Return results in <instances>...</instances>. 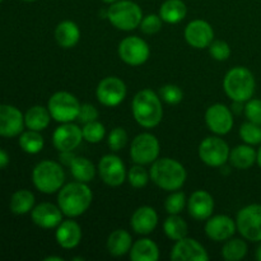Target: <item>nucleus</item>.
I'll use <instances>...</instances> for the list:
<instances>
[{
    "mask_svg": "<svg viewBox=\"0 0 261 261\" xmlns=\"http://www.w3.org/2000/svg\"><path fill=\"white\" fill-rule=\"evenodd\" d=\"M76 155L74 154L73 150H69V152H60V155H59V160H60V163H63L64 166H70V163L73 162V160Z\"/></svg>",
    "mask_w": 261,
    "mask_h": 261,
    "instance_id": "45",
    "label": "nucleus"
},
{
    "mask_svg": "<svg viewBox=\"0 0 261 261\" xmlns=\"http://www.w3.org/2000/svg\"><path fill=\"white\" fill-rule=\"evenodd\" d=\"M98 119V111L96 107L91 103H84L81 106V111L78 115V121L82 124H88V122L96 121Z\"/></svg>",
    "mask_w": 261,
    "mask_h": 261,
    "instance_id": "44",
    "label": "nucleus"
},
{
    "mask_svg": "<svg viewBox=\"0 0 261 261\" xmlns=\"http://www.w3.org/2000/svg\"><path fill=\"white\" fill-rule=\"evenodd\" d=\"M22 2H28V3H31V2H36V0H22Z\"/></svg>",
    "mask_w": 261,
    "mask_h": 261,
    "instance_id": "51",
    "label": "nucleus"
},
{
    "mask_svg": "<svg viewBox=\"0 0 261 261\" xmlns=\"http://www.w3.org/2000/svg\"><path fill=\"white\" fill-rule=\"evenodd\" d=\"M257 152L249 144L237 145L229 153V162L237 170H247L256 162Z\"/></svg>",
    "mask_w": 261,
    "mask_h": 261,
    "instance_id": "27",
    "label": "nucleus"
},
{
    "mask_svg": "<svg viewBox=\"0 0 261 261\" xmlns=\"http://www.w3.org/2000/svg\"><path fill=\"white\" fill-rule=\"evenodd\" d=\"M83 139V133L78 125L73 122H64L56 127L53 134V144L59 152L74 150L81 145Z\"/></svg>",
    "mask_w": 261,
    "mask_h": 261,
    "instance_id": "15",
    "label": "nucleus"
},
{
    "mask_svg": "<svg viewBox=\"0 0 261 261\" xmlns=\"http://www.w3.org/2000/svg\"><path fill=\"white\" fill-rule=\"evenodd\" d=\"M31 217L36 226L45 229L56 228L63 222V212L53 203H41L31 212Z\"/></svg>",
    "mask_w": 261,
    "mask_h": 261,
    "instance_id": "20",
    "label": "nucleus"
},
{
    "mask_svg": "<svg viewBox=\"0 0 261 261\" xmlns=\"http://www.w3.org/2000/svg\"><path fill=\"white\" fill-rule=\"evenodd\" d=\"M117 53H119L120 59L125 64L132 66H139L149 59L150 48L143 38L138 37V36H130V37H125L120 42Z\"/></svg>",
    "mask_w": 261,
    "mask_h": 261,
    "instance_id": "11",
    "label": "nucleus"
},
{
    "mask_svg": "<svg viewBox=\"0 0 261 261\" xmlns=\"http://www.w3.org/2000/svg\"><path fill=\"white\" fill-rule=\"evenodd\" d=\"M126 178L133 188L142 189L144 188V186H147L148 181H149L150 178V175L147 172V170H145L142 165H137V163H135V165L127 171Z\"/></svg>",
    "mask_w": 261,
    "mask_h": 261,
    "instance_id": "37",
    "label": "nucleus"
},
{
    "mask_svg": "<svg viewBox=\"0 0 261 261\" xmlns=\"http://www.w3.org/2000/svg\"><path fill=\"white\" fill-rule=\"evenodd\" d=\"M103 3H106V4H112V3H116L119 2V0H102Z\"/></svg>",
    "mask_w": 261,
    "mask_h": 261,
    "instance_id": "50",
    "label": "nucleus"
},
{
    "mask_svg": "<svg viewBox=\"0 0 261 261\" xmlns=\"http://www.w3.org/2000/svg\"><path fill=\"white\" fill-rule=\"evenodd\" d=\"M160 97L168 105H178L184 98L182 89L175 84H166L160 89Z\"/></svg>",
    "mask_w": 261,
    "mask_h": 261,
    "instance_id": "40",
    "label": "nucleus"
},
{
    "mask_svg": "<svg viewBox=\"0 0 261 261\" xmlns=\"http://www.w3.org/2000/svg\"><path fill=\"white\" fill-rule=\"evenodd\" d=\"M240 137L249 145L261 144V125L251 121L245 122L240 127Z\"/></svg>",
    "mask_w": 261,
    "mask_h": 261,
    "instance_id": "35",
    "label": "nucleus"
},
{
    "mask_svg": "<svg viewBox=\"0 0 261 261\" xmlns=\"http://www.w3.org/2000/svg\"><path fill=\"white\" fill-rule=\"evenodd\" d=\"M208 48L212 58L217 61H226L231 56V47L226 41L214 40Z\"/></svg>",
    "mask_w": 261,
    "mask_h": 261,
    "instance_id": "42",
    "label": "nucleus"
},
{
    "mask_svg": "<svg viewBox=\"0 0 261 261\" xmlns=\"http://www.w3.org/2000/svg\"><path fill=\"white\" fill-rule=\"evenodd\" d=\"M256 88L255 76L245 66L232 68L223 79V89L233 102H247L252 98Z\"/></svg>",
    "mask_w": 261,
    "mask_h": 261,
    "instance_id": "4",
    "label": "nucleus"
},
{
    "mask_svg": "<svg viewBox=\"0 0 261 261\" xmlns=\"http://www.w3.org/2000/svg\"><path fill=\"white\" fill-rule=\"evenodd\" d=\"M188 211L190 217L196 221H206L214 211V199L208 191L196 190L188 200Z\"/></svg>",
    "mask_w": 261,
    "mask_h": 261,
    "instance_id": "21",
    "label": "nucleus"
},
{
    "mask_svg": "<svg viewBox=\"0 0 261 261\" xmlns=\"http://www.w3.org/2000/svg\"><path fill=\"white\" fill-rule=\"evenodd\" d=\"M171 260L173 261H208L209 255L203 245L194 239L184 237L176 241L171 251Z\"/></svg>",
    "mask_w": 261,
    "mask_h": 261,
    "instance_id": "16",
    "label": "nucleus"
},
{
    "mask_svg": "<svg viewBox=\"0 0 261 261\" xmlns=\"http://www.w3.org/2000/svg\"><path fill=\"white\" fill-rule=\"evenodd\" d=\"M186 196L182 191H172L170 196L166 199L165 208L168 214H180L186 205Z\"/></svg>",
    "mask_w": 261,
    "mask_h": 261,
    "instance_id": "39",
    "label": "nucleus"
},
{
    "mask_svg": "<svg viewBox=\"0 0 261 261\" xmlns=\"http://www.w3.org/2000/svg\"><path fill=\"white\" fill-rule=\"evenodd\" d=\"M53 119L48 109L43 106H33L27 110L24 114V125L27 129L42 132L50 125V120Z\"/></svg>",
    "mask_w": 261,
    "mask_h": 261,
    "instance_id": "29",
    "label": "nucleus"
},
{
    "mask_svg": "<svg viewBox=\"0 0 261 261\" xmlns=\"http://www.w3.org/2000/svg\"><path fill=\"white\" fill-rule=\"evenodd\" d=\"M98 173L101 180L111 188L122 185L126 180V168L121 158L115 154H106L98 163Z\"/></svg>",
    "mask_w": 261,
    "mask_h": 261,
    "instance_id": "13",
    "label": "nucleus"
},
{
    "mask_svg": "<svg viewBox=\"0 0 261 261\" xmlns=\"http://www.w3.org/2000/svg\"><path fill=\"white\" fill-rule=\"evenodd\" d=\"M82 133H83V139L86 142L96 144V143H99L103 139L105 135H106V129H105L103 124L96 120V121L84 124Z\"/></svg>",
    "mask_w": 261,
    "mask_h": 261,
    "instance_id": "36",
    "label": "nucleus"
},
{
    "mask_svg": "<svg viewBox=\"0 0 261 261\" xmlns=\"http://www.w3.org/2000/svg\"><path fill=\"white\" fill-rule=\"evenodd\" d=\"M129 254L133 261H157L160 259V249L157 244L149 239L135 241Z\"/></svg>",
    "mask_w": 261,
    "mask_h": 261,
    "instance_id": "25",
    "label": "nucleus"
},
{
    "mask_svg": "<svg viewBox=\"0 0 261 261\" xmlns=\"http://www.w3.org/2000/svg\"><path fill=\"white\" fill-rule=\"evenodd\" d=\"M56 241L63 249H75L82 241V228L75 221H63L56 227Z\"/></svg>",
    "mask_w": 261,
    "mask_h": 261,
    "instance_id": "23",
    "label": "nucleus"
},
{
    "mask_svg": "<svg viewBox=\"0 0 261 261\" xmlns=\"http://www.w3.org/2000/svg\"><path fill=\"white\" fill-rule=\"evenodd\" d=\"M126 86L117 76H106L98 83L96 89L97 99L106 107L119 106L126 97Z\"/></svg>",
    "mask_w": 261,
    "mask_h": 261,
    "instance_id": "12",
    "label": "nucleus"
},
{
    "mask_svg": "<svg viewBox=\"0 0 261 261\" xmlns=\"http://www.w3.org/2000/svg\"><path fill=\"white\" fill-rule=\"evenodd\" d=\"M127 133L124 127H115L111 130L107 138V145L114 152H119V150L124 149L125 145L127 144Z\"/></svg>",
    "mask_w": 261,
    "mask_h": 261,
    "instance_id": "38",
    "label": "nucleus"
},
{
    "mask_svg": "<svg viewBox=\"0 0 261 261\" xmlns=\"http://www.w3.org/2000/svg\"><path fill=\"white\" fill-rule=\"evenodd\" d=\"M45 140L40 134V132L36 130H30L23 132L19 137V147L28 154H37L43 149Z\"/></svg>",
    "mask_w": 261,
    "mask_h": 261,
    "instance_id": "33",
    "label": "nucleus"
},
{
    "mask_svg": "<svg viewBox=\"0 0 261 261\" xmlns=\"http://www.w3.org/2000/svg\"><path fill=\"white\" fill-rule=\"evenodd\" d=\"M247 254V244L241 239H229L222 249V256L227 261H240Z\"/></svg>",
    "mask_w": 261,
    "mask_h": 261,
    "instance_id": "34",
    "label": "nucleus"
},
{
    "mask_svg": "<svg viewBox=\"0 0 261 261\" xmlns=\"http://www.w3.org/2000/svg\"><path fill=\"white\" fill-rule=\"evenodd\" d=\"M71 176L79 182L88 184L96 176V167L89 160L84 157H75L69 166Z\"/></svg>",
    "mask_w": 261,
    "mask_h": 261,
    "instance_id": "30",
    "label": "nucleus"
},
{
    "mask_svg": "<svg viewBox=\"0 0 261 261\" xmlns=\"http://www.w3.org/2000/svg\"><path fill=\"white\" fill-rule=\"evenodd\" d=\"M24 127V116L22 112L10 105H0V137L14 138L22 134Z\"/></svg>",
    "mask_w": 261,
    "mask_h": 261,
    "instance_id": "18",
    "label": "nucleus"
},
{
    "mask_svg": "<svg viewBox=\"0 0 261 261\" xmlns=\"http://www.w3.org/2000/svg\"><path fill=\"white\" fill-rule=\"evenodd\" d=\"M185 40L191 47L198 50L209 47L214 41L213 27L206 20H191L185 28Z\"/></svg>",
    "mask_w": 261,
    "mask_h": 261,
    "instance_id": "17",
    "label": "nucleus"
},
{
    "mask_svg": "<svg viewBox=\"0 0 261 261\" xmlns=\"http://www.w3.org/2000/svg\"><path fill=\"white\" fill-rule=\"evenodd\" d=\"M160 155V142L150 133H142L133 139L130 157L137 165H152Z\"/></svg>",
    "mask_w": 261,
    "mask_h": 261,
    "instance_id": "8",
    "label": "nucleus"
},
{
    "mask_svg": "<svg viewBox=\"0 0 261 261\" xmlns=\"http://www.w3.org/2000/svg\"><path fill=\"white\" fill-rule=\"evenodd\" d=\"M236 222L228 216L219 214L206 219L205 233L211 240L216 242H223L233 237L236 232Z\"/></svg>",
    "mask_w": 261,
    "mask_h": 261,
    "instance_id": "19",
    "label": "nucleus"
},
{
    "mask_svg": "<svg viewBox=\"0 0 261 261\" xmlns=\"http://www.w3.org/2000/svg\"><path fill=\"white\" fill-rule=\"evenodd\" d=\"M188 14V7L182 0H166L160 8V17L168 24L180 23Z\"/></svg>",
    "mask_w": 261,
    "mask_h": 261,
    "instance_id": "28",
    "label": "nucleus"
},
{
    "mask_svg": "<svg viewBox=\"0 0 261 261\" xmlns=\"http://www.w3.org/2000/svg\"><path fill=\"white\" fill-rule=\"evenodd\" d=\"M150 180L166 191L180 190L186 182L188 173L178 161L172 158H158L152 163L149 171Z\"/></svg>",
    "mask_w": 261,
    "mask_h": 261,
    "instance_id": "3",
    "label": "nucleus"
},
{
    "mask_svg": "<svg viewBox=\"0 0 261 261\" xmlns=\"http://www.w3.org/2000/svg\"><path fill=\"white\" fill-rule=\"evenodd\" d=\"M256 162H257V165L260 166V168H261V147L259 148V150H257V158H256Z\"/></svg>",
    "mask_w": 261,
    "mask_h": 261,
    "instance_id": "49",
    "label": "nucleus"
},
{
    "mask_svg": "<svg viewBox=\"0 0 261 261\" xmlns=\"http://www.w3.org/2000/svg\"><path fill=\"white\" fill-rule=\"evenodd\" d=\"M3 2V0H0V3H2Z\"/></svg>",
    "mask_w": 261,
    "mask_h": 261,
    "instance_id": "52",
    "label": "nucleus"
},
{
    "mask_svg": "<svg viewBox=\"0 0 261 261\" xmlns=\"http://www.w3.org/2000/svg\"><path fill=\"white\" fill-rule=\"evenodd\" d=\"M106 17L115 28L127 32L139 27L143 19V12L135 2L119 0L110 4Z\"/></svg>",
    "mask_w": 261,
    "mask_h": 261,
    "instance_id": "6",
    "label": "nucleus"
},
{
    "mask_svg": "<svg viewBox=\"0 0 261 261\" xmlns=\"http://www.w3.org/2000/svg\"><path fill=\"white\" fill-rule=\"evenodd\" d=\"M256 259L259 260V261H261V241H260L259 247H257V249H256Z\"/></svg>",
    "mask_w": 261,
    "mask_h": 261,
    "instance_id": "48",
    "label": "nucleus"
},
{
    "mask_svg": "<svg viewBox=\"0 0 261 261\" xmlns=\"http://www.w3.org/2000/svg\"><path fill=\"white\" fill-rule=\"evenodd\" d=\"M162 18L160 17V14H148L145 17H143L142 22H140V30L144 35H155L161 31L162 28Z\"/></svg>",
    "mask_w": 261,
    "mask_h": 261,
    "instance_id": "41",
    "label": "nucleus"
},
{
    "mask_svg": "<svg viewBox=\"0 0 261 261\" xmlns=\"http://www.w3.org/2000/svg\"><path fill=\"white\" fill-rule=\"evenodd\" d=\"M9 165V155L4 149L0 148V168H4Z\"/></svg>",
    "mask_w": 261,
    "mask_h": 261,
    "instance_id": "46",
    "label": "nucleus"
},
{
    "mask_svg": "<svg viewBox=\"0 0 261 261\" xmlns=\"http://www.w3.org/2000/svg\"><path fill=\"white\" fill-rule=\"evenodd\" d=\"M133 246L132 234L125 229H116L107 239V250L112 256H124Z\"/></svg>",
    "mask_w": 261,
    "mask_h": 261,
    "instance_id": "26",
    "label": "nucleus"
},
{
    "mask_svg": "<svg viewBox=\"0 0 261 261\" xmlns=\"http://www.w3.org/2000/svg\"><path fill=\"white\" fill-rule=\"evenodd\" d=\"M81 106L78 98L69 92H56L50 97L47 103V109L50 111L51 117L55 121L73 122L78 119Z\"/></svg>",
    "mask_w": 261,
    "mask_h": 261,
    "instance_id": "7",
    "label": "nucleus"
},
{
    "mask_svg": "<svg viewBox=\"0 0 261 261\" xmlns=\"http://www.w3.org/2000/svg\"><path fill=\"white\" fill-rule=\"evenodd\" d=\"M236 226L244 239L252 242L261 241V205L251 204L239 212Z\"/></svg>",
    "mask_w": 261,
    "mask_h": 261,
    "instance_id": "9",
    "label": "nucleus"
},
{
    "mask_svg": "<svg viewBox=\"0 0 261 261\" xmlns=\"http://www.w3.org/2000/svg\"><path fill=\"white\" fill-rule=\"evenodd\" d=\"M93 200V193L84 182H70L59 190L58 205L64 216L75 218L86 213Z\"/></svg>",
    "mask_w": 261,
    "mask_h": 261,
    "instance_id": "1",
    "label": "nucleus"
},
{
    "mask_svg": "<svg viewBox=\"0 0 261 261\" xmlns=\"http://www.w3.org/2000/svg\"><path fill=\"white\" fill-rule=\"evenodd\" d=\"M199 158L209 167H222L229 160L228 144L218 137H208L199 145Z\"/></svg>",
    "mask_w": 261,
    "mask_h": 261,
    "instance_id": "10",
    "label": "nucleus"
},
{
    "mask_svg": "<svg viewBox=\"0 0 261 261\" xmlns=\"http://www.w3.org/2000/svg\"><path fill=\"white\" fill-rule=\"evenodd\" d=\"M163 231L168 239L172 241H178L188 236L189 227L185 219L181 218L178 214H170V217L163 223Z\"/></svg>",
    "mask_w": 261,
    "mask_h": 261,
    "instance_id": "32",
    "label": "nucleus"
},
{
    "mask_svg": "<svg viewBox=\"0 0 261 261\" xmlns=\"http://www.w3.org/2000/svg\"><path fill=\"white\" fill-rule=\"evenodd\" d=\"M55 40L63 48H71L81 40V30L73 20H63L56 25Z\"/></svg>",
    "mask_w": 261,
    "mask_h": 261,
    "instance_id": "24",
    "label": "nucleus"
},
{
    "mask_svg": "<svg viewBox=\"0 0 261 261\" xmlns=\"http://www.w3.org/2000/svg\"><path fill=\"white\" fill-rule=\"evenodd\" d=\"M10 211L17 216H23L32 212L35 206V195L30 190L15 191L10 199Z\"/></svg>",
    "mask_w": 261,
    "mask_h": 261,
    "instance_id": "31",
    "label": "nucleus"
},
{
    "mask_svg": "<svg viewBox=\"0 0 261 261\" xmlns=\"http://www.w3.org/2000/svg\"><path fill=\"white\" fill-rule=\"evenodd\" d=\"M158 224V214L154 208L152 206H140L133 213L132 219H130V226L134 229L135 233L138 234H147L152 233Z\"/></svg>",
    "mask_w": 261,
    "mask_h": 261,
    "instance_id": "22",
    "label": "nucleus"
},
{
    "mask_svg": "<svg viewBox=\"0 0 261 261\" xmlns=\"http://www.w3.org/2000/svg\"><path fill=\"white\" fill-rule=\"evenodd\" d=\"M45 261H64V259L60 256H48L45 257Z\"/></svg>",
    "mask_w": 261,
    "mask_h": 261,
    "instance_id": "47",
    "label": "nucleus"
},
{
    "mask_svg": "<svg viewBox=\"0 0 261 261\" xmlns=\"http://www.w3.org/2000/svg\"><path fill=\"white\" fill-rule=\"evenodd\" d=\"M133 116L140 126L152 129L160 125L163 117L161 97L152 89H142L133 98Z\"/></svg>",
    "mask_w": 261,
    "mask_h": 261,
    "instance_id": "2",
    "label": "nucleus"
},
{
    "mask_svg": "<svg viewBox=\"0 0 261 261\" xmlns=\"http://www.w3.org/2000/svg\"><path fill=\"white\" fill-rule=\"evenodd\" d=\"M205 122L212 133L217 135H226L233 127V115L226 105H212L205 112Z\"/></svg>",
    "mask_w": 261,
    "mask_h": 261,
    "instance_id": "14",
    "label": "nucleus"
},
{
    "mask_svg": "<svg viewBox=\"0 0 261 261\" xmlns=\"http://www.w3.org/2000/svg\"><path fill=\"white\" fill-rule=\"evenodd\" d=\"M32 181L35 188L41 193L54 194L64 186L65 172L60 163L55 161H42L33 168Z\"/></svg>",
    "mask_w": 261,
    "mask_h": 261,
    "instance_id": "5",
    "label": "nucleus"
},
{
    "mask_svg": "<svg viewBox=\"0 0 261 261\" xmlns=\"http://www.w3.org/2000/svg\"><path fill=\"white\" fill-rule=\"evenodd\" d=\"M244 111L249 121L261 125V99H249V101L246 102V106H245Z\"/></svg>",
    "mask_w": 261,
    "mask_h": 261,
    "instance_id": "43",
    "label": "nucleus"
}]
</instances>
